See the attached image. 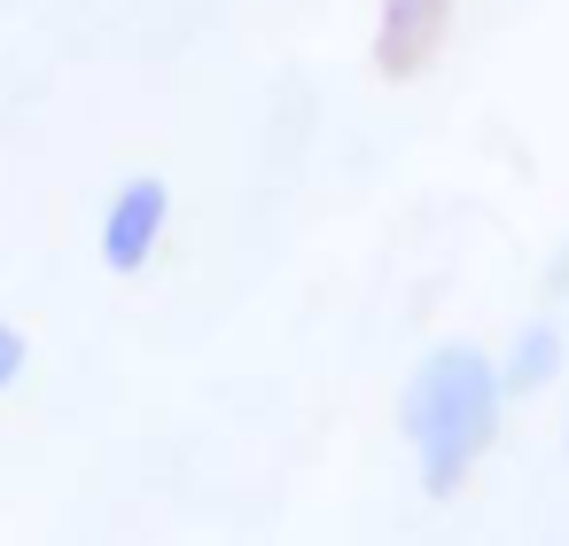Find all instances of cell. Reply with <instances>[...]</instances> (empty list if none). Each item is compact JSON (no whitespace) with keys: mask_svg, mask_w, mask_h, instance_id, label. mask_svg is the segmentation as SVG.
Segmentation results:
<instances>
[{"mask_svg":"<svg viewBox=\"0 0 569 546\" xmlns=\"http://www.w3.org/2000/svg\"><path fill=\"white\" fill-rule=\"evenodd\" d=\"M499 398H507V383L476 344H437L413 367V383L398 398V421H406V445H413V468H421L429 499H452L468 484V468L491 453Z\"/></svg>","mask_w":569,"mask_h":546,"instance_id":"6da1fadb","label":"cell"},{"mask_svg":"<svg viewBox=\"0 0 569 546\" xmlns=\"http://www.w3.org/2000/svg\"><path fill=\"white\" fill-rule=\"evenodd\" d=\"M164 219H172V188L157 172L126 180L110 196V211H102V266L110 274H141L157 258V242H164Z\"/></svg>","mask_w":569,"mask_h":546,"instance_id":"7a4b0ae2","label":"cell"},{"mask_svg":"<svg viewBox=\"0 0 569 546\" xmlns=\"http://www.w3.org/2000/svg\"><path fill=\"white\" fill-rule=\"evenodd\" d=\"M561 351H569V336L538 320V328H522V336H515V351H507L499 383H507V390H546V383H553V367H561Z\"/></svg>","mask_w":569,"mask_h":546,"instance_id":"277c9868","label":"cell"},{"mask_svg":"<svg viewBox=\"0 0 569 546\" xmlns=\"http://www.w3.org/2000/svg\"><path fill=\"white\" fill-rule=\"evenodd\" d=\"M24 359H32V344H24V328H9V320H0V390H17V375H24Z\"/></svg>","mask_w":569,"mask_h":546,"instance_id":"5b68a950","label":"cell"},{"mask_svg":"<svg viewBox=\"0 0 569 546\" xmlns=\"http://www.w3.org/2000/svg\"><path fill=\"white\" fill-rule=\"evenodd\" d=\"M452 9L460 0H382L375 17V71L382 79H421L452 32Z\"/></svg>","mask_w":569,"mask_h":546,"instance_id":"3957f363","label":"cell"}]
</instances>
